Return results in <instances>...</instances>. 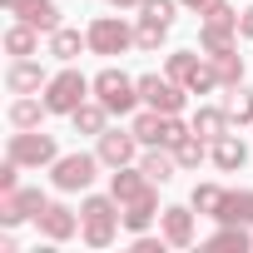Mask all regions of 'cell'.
Segmentation results:
<instances>
[{
    "label": "cell",
    "instance_id": "22",
    "mask_svg": "<svg viewBox=\"0 0 253 253\" xmlns=\"http://www.w3.org/2000/svg\"><path fill=\"white\" fill-rule=\"evenodd\" d=\"M5 50H10L15 60L35 55V50H40V30H35V25H25V20H20V25H10V30H5Z\"/></svg>",
    "mask_w": 253,
    "mask_h": 253
},
{
    "label": "cell",
    "instance_id": "28",
    "mask_svg": "<svg viewBox=\"0 0 253 253\" xmlns=\"http://www.w3.org/2000/svg\"><path fill=\"white\" fill-rule=\"evenodd\" d=\"M204 154H209V139H199V134H189L184 144H174L179 169H199V164H204Z\"/></svg>",
    "mask_w": 253,
    "mask_h": 253
},
{
    "label": "cell",
    "instance_id": "6",
    "mask_svg": "<svg viewBox=\"0 0 253 253\" xmlns=\"http://www.w3.org/2000/svg\"><path fill=\"white\" fill-rule=\"evenodd\" d=\"M104 159L99 154H60L55 159V189H65V194H75V189H89L94 184V169H99Z\"/></svg>",
    "mask_w": 253,
    "mask_h": 253
},
{
    "label": "cell",
    "instance_id": "1",
    "mask_svg": "<svg viewBox=\"0 0 253 253\" xmlns=\"http://www.w3.org/2000/svg\"><path fill=\"white\" fill-rule=\"evenodd\" d=\"M80 218H84V243L89 248H109L114 243V228H119V218H124V204L109 194H94V199H84L80 204Z\"/></svg>",
    "mask_w": 253,
    "mask_h": 253
},
{
    "label": "cell",
    "instance_id": "30",
    "mask_svg": "<svg viewBox=\"0 0 253 253\" xmlns=\"http://www.w3.org/2000/svg\"><path fill=\"white\" fill-rule=\"evenodd\" d=\"M223 194H228V189H218V184H199V189H194V209L213 218V213H218V204H223Z\"/></svg>",
    "mask_w": 253,
    "mask_h": 253
},
{
    "label": "cell",
    "instance_id": "27",
    "mask_svg": "<svg viewBox=\"0 0 253 253\" xmlns=\"http://www.w3.org/2000/svg\"><path fill=\"white\" fill-rule=\"evenodd\" d=\"M84 45H89V40H80V30H65V25L50 35V55H55V60H75Z\"/></svg>",
    "mask_w": 253,
    "mask_h": 253
},
{
    "label": "cell",
    "instance_id": "23",
    "mask_svg": "<svg viewBox=\"0 0 253 253\" xmlns=\"http://www.w3.org/2000/svg\"><path fill=\"white\" fill-rule=\"evenodd\" d=\"M70 119H75V134H104V119H109V109H104L99 99H94V104L84 99V104H80Z\"/></svg>",
    "mask_w": 253,
    "mask_h": 253
},
{
    "label": "cell",
    "instance_id": "15",
    "mask_svg": "<svg viewBox=\"0 0 253 253\" xmlns=\"http://www.w3.org/2000/svg\"><path fill=\"white\" fill-rule=\"evenodd\" d=\"M35 223H40V233H45L50 243H65V238L80 228V223H75V213H70L65 204H45V213H40Z\"/></svg>",
    "mask_w": 253,
    "mask_h": 253
},
{
    "label": "cell",
    "instance_id": "36",
    "mask_svg": "<svg viewBox=\"0 0 253 253\" xmlns=\"http://www.w3.org/2000/svg\"><path fill=\"white\" fill-rule=\"evenodd\" d=\"M179 5H189V10H199V15H209V10L218 5V0H179Z\"/></svg>",
    "mask_w": 253,
    "mask_h": 253
},
{
    "label": "cell",
    "instance_id": "2",
    "mask_svg": "<svg viewBox=\"0 0 253 253\" xmlns=\"http://www.w3.org/2000/svg\"><path fill=\"white\" fill-rule=\"evenodd\" d=\"M89 89H94V80H84L80 70H60V75L45 84V109H50V114H75Z\"/></svg>",
    "mask_w": 253,
    "mask_h": 253
},
{
    "label": "cell",
    "instance_id": "21",
    "mask_svg": "<svg viewBox=\"0 0 253 253\" xmlns=\"http://www.w3.org/2000/svg\"><path fill=\"white\" fill-rule=\"evenodd\" d=\"M154 184H169L174 179V169H179V159H174V149H164V144H154L149 154H144V164H139Z\"/></svg>",
    "mask_w": 253,
    "mask_h": 253
},
{
    "label": "cell",
    "instance_id": "14",
    "mask_svg": "<svg viewBox=\"0 0 253 253\" xmlns=\"http://www.w3.org/2000/svg\"><path fill=\"white\" fill-rule=\"evenodd\" d=\"M209 154H213V164H218L223 174H233V169L248 164V144H243L238 134H218V139L209 144Z\"/></svg>",
    "mask_w": 253,
    "mask_h": 253
},
{
    "label": "cell",
    "instance_id": "13",
    "mask_svg": "<svg viewBox=\"0 0 253 253\" xmlns=\"http://www.w3.org/2000/svg\"><path fill=\"white\" fill-rule=\"evenodd\" d=\"M134 149H139V134H134V129H104V134H99V159H104L109 169L129 164Z\"/></svg>",
    "mask_w": 253,
    "mask_h": 253
},
{
    "label": "cell",
    "instance_id": "12",
    "mask_svg": "<svg viewBox=\"0 0 253 253\" xmlns=\"http://www.w3.org/2000/svg\"><path fill=\"white\" fill-rule=\"evenodd\" d=\"M154 189V179L144 174V169H129V164H119L114 174H109V194L119 199V204H134V199H144Z\"/></svg>",
    "mask_w": 253,
    "mask_h": 253
},
{
    "label": "cell",
    "instance_id": "19",
    "mask_svg": "<svg viewBox=\"0 0 253 253\" xmlns=\"http://www.w3.org/2000/svg\"><path fill=\"white\" fill-rule=\"evenodd\" d=\"M189 124H194V134H199V139H209V144H213L218 134H228L233 114H228V109H213V104H204V109H199V114H194Z\"/></svg>",
    "mask_w": 253,
    "mask_h": 253
},
{
    "label": "cell",
    "instance_id": "4",
    "mask_svg": "<svg viewBox=\"0 0 253 253\" xmlns=\"http://www.w3.org/2000/svg\"><path fill=\"white\" fill-rule=\"evenodd\" d=\"M233 35H238V10H228L223 0L204 15V30H199V45L209 50V60L213 55H228L233 50Z\"/></svg>",
    "mask_w": 253,
    "mask_h": 253
},
{
    "label": "cell",
    "instance_id": "7",
    "mask_svg": "<svg viewBox=\"0 0 253 253\" xmlns=\"http://www.w3.org/2000/svg\"><path fill=\"white\" fill-rule=\"evenodd\" d=\"M84 40H89L94 55H124V50L134 45V30L124 25V20H114V15H99V20L84 30Z\"/></svg>",
    "mask_w": 253,
    "mask_h": 253
},
{
    "label": "cell",
    "instance_id": "16",
    "mask_svg": "<svg viewBox=\"0 0 253 253\" xmlns=\"http://www.w3.org/2000/svg\"><path fill=\"white\" fill-rule=\"evenodd\" d=\"M164 243L169 248H189L194 243V213L189 209H179V204L164 209Z\"/></svg>",
    "mask_w": 253,
    "mask_h": 253
},
{
    "label": "cell",
    "instance_id": "17",
    "mask_svg": "<svg viewBox=\"0 0 253 253\" xmlns=\"http://www.w3.org/2000/svg\"><path fill=\"white\" fill-rule=\"evenodd\" d=\"M5 84H10L15 94H30V89H40V84H50V80H45L40 60H30V55H25V60H15V65L5 70Z\"/></svg>",
    "mask_w": 253,
    "mask_h": 253
},
{
    "label": "cell",
    "instance_id": "34",
    "mask_svg": "<svg viewBox=\"0 0 253 253\" xmlns=\"http://www.w3.org/2000/svg\"><path fill=\"white\" fill-rule=\"evenodd\" d=\"M20 169H25V164H15V159L5 154V169H0V194H15V189H20Z\"/></svg>",
    "mask_w": 253,
    "mask_h": 253
},
{
    "label": "cell",
    "instance_id": "20",
    "mask_svg": "<svg viewBox=\"0 0 253 253\" xmlns=\"http://www.w3.org/2000/svg\"><path fill=\"white\" fill-rule=\"evenodd\" d=\"M154 213H164V209H159V194L149 189L144 199H134V204H124V228H134V233H144V228L154 223Z\"/></svg>",
    "mask_w": 253,
    "mask_h": 253
},
{
    "label": "cell",
    "instance_id": "9",
    "mask_svg": "<svg viewBox=\"0 0 253 253\" xmlns=\"http://www.w3.org/2000/svg\"><path fill=\"white\" fill-rule=\"evenodd\" d=\"M45 194L40 189H15V194H0V223L5 228H15V223H25V218H40L45 213Z\"/></svg>",
    "mask_w": 253,
    "mask_h": 253
},
{
    "label": "cell",
    "instance_id": "35",
    "mask_svg": "<svg viewBox=\"0 0 253 253\" xmlns=\"http://www.w3.org/2000/svg\"><path fill=\"white\" fill-rule=\"evenodd\" d=\"M238 35H248V40H253V5H243V10H238Z\"/></svg>",
    "mask_w": 253,
    "mask_h": 253
},
{
    "label": "cell",
    "instance_id": "29",
    "mask_svg": "<svg viewBox=\"0 0 253 253\" xmlns=\"http://www.w3.org/2000/svg\"><path fill=\"white\" fill-rule=\"evenodd\" d=\"M209 248H238V253H243V248H253V238H248L243 223H223V228L209 238Z\"/></svg>",
    "mask_w": 253,
    "mask_h": 253
},
{
    "label": "cell",
    "instance_id": "32",
    "mask_svg": "<svg viewBox=\"0 0 253 253\" xmlns=\"http://www.w3.org/2000/svg\"><path fill=\"white\" fill-rule=\"evenodd\" d=\"M169 35V25H154V20H139V30H134V45L139 50H159V40Z\"/></svg>",
    "mask_w": 253,
    "mask_h": 253
},
{
    "label": "cell",
    "instance_id": "37",
    "mask_svg": "<svg viewBox=\"0 0 253 253\" xmlns=\"http://www.w3.org/2000/svg\"><path fill=\"white\" fill-rule=\"evenodd\" d=\"M109 5H114V10H124V5H144V0H109Z\"/></svg>",
    "mask_w": 253,
    "mask_h": 253
},
{
    "label": "cell",
    "instance_id": "33",
    "mask_svg": "<svg viewBox=\"0 0 253 253\" xmlns=\"http://www.w3.org/2000/svg\"><path fill=\"white\" fill-rule=\"evenodd\" d=\"M228 114H233V124H248V119H253V89H233Z\"/></svg>",
    "mask_w": 253,
    "mask_h": 253
},
{
    "label": "cell",
    "instance_id": "8",
    "mask_svg": "<svg viewBox=\"0 0 253 253\" xmlns=\"http://www.w3.org/2000/svg\"><path fill=\"white\" fill-rule=\"evenodd\" d=\"M15 164H55L60 159V149H55V139L50 134H40V129H20V134H10V149H5Z\"/></svg>",
    "mask_w": 253,
    "mask_h": 253
},
{
    "label": "cell",
    "instance_id": "18",
    "mask_svg": "<svg viewBox=\"0 0 253 253\" xmlns=\"http://www.w3.org/2000/svg\"><path fill=\"white\" fill-rule=\"evenodd\" d=\"M218 223H253V189H233V194H223V204H218V213H213Z\"/></svg>",
    "mask_w": 253,
    "mask_h": 253
},
{
    "label": "cell",
    "instance_id": "26",
    "mask_svg": "<svg viewBox=\"0 0 253 253\" xmlns=\"http://www.w3.org/2000/svg\"><path fill=\"white\" fill-rule=\"evenodd\" d=\"M129 129L139 134V144H164V114H159V109H144Z\"/></svg>",
    "mask_w": 253,
    "mask_h": 253
},
{
    "label": "cell",
    "instance_id": "10",
    "mask_svg": "<svg viewBox=\"0 0 253 253\" xmlns=\"http://www.w3.org/2000/svg\"><path fill=\"white\" fill-rule=\"evenodd\" d=\"M139 99L159 114H179L184 109V84L179 80H159V75H144L139 80Z\"/></svg>",
    "mask_w": 253,
    "mask_h": 253
},
{
    "label": "cell",
    "instance_id": "31",
    "mask_svg": "<svg viewBox=\"0 0 253 253\" xmlns=\"http://www.w3.org/2000/svg\"><path fill=\"white\" fill-rule=\"evenodd\" d=\"M174 5H179V0H144V5H139V20H154V25H174Z\"/></svg>",
    "mask_w": 253,
    "mask_h": 253
},
{
    "label": "cell",
    "instance_id": "11",
    "mask_svg": "<svg viewBox=\"0 0 253 253\" xmlns=\"http://www.w3.org/2000/svg\"><path fill=\"white\" fill-rule=\"evenodd\" d=\"M5 10H10V15H20L25 25L45 30V35H55V30H60V5H55V0H5Z\"/></svg>",
    "mask_w": 253,
    "mask_h": 253
},
{
    "label": "cell",
    "instance_id": "25",
    "mask_svg": "<svg viewBox=\"0 0 253 253\" xmlns=\"http://www.w3.org/2000/svg\"><path fill=\"white\" fill-rule=\"evenodd\" d=\"M213 70H218V84H223V89H238V84H243V55H238V50L213 55Z\"/></svg>",
    "mask_w": 253,
    "mask_h": 253
},
{
    "label": "cell",
    "instance_id": "5",
    "mask_svg": "<svg viewBox=\"0 0 253 253\" xmlns=\"http://www.w3.org/2000/svg\"><path fill=\"white\" fill-rule=\"evenodd\" d=\"M169 80H179L189 94H209V89L218 84V70H213V65H204L199 55L179 50V55H169Z\"/></svg>",
    "mask_w": 253,
    "mask_h": 253
},
{
    "label": "cell",
    "instance_id": "3",
    "mask_svg": "<svg viewBox=\"0 0 253 253\" xmlns=\"http://www.w3.org/2000/svg\"><path fill=\"white\" fill-rule=\"evenodd\" d=\"M94 99L109 109V114H129L139 104V80L119 75V70H99L94 75Z\"/></svg>",
    "mask_w": 253,
    "mask_h": 253
},
{
    "label": "cell",
    "instance_id": "24",
    "mask_svg": "<svg viewBox=\"0 0 253 253\" xmlns=\"http://www.w3.org/2000/svg\"><path fill=\"white\" fill-rule=\"evenodd\" d=\"M45 114H50L45 99H15V104H10V124H15V129H40Z\"/></svg>",
    "mask_w": 253,
    "mask_h": 253
}]
</instances>
